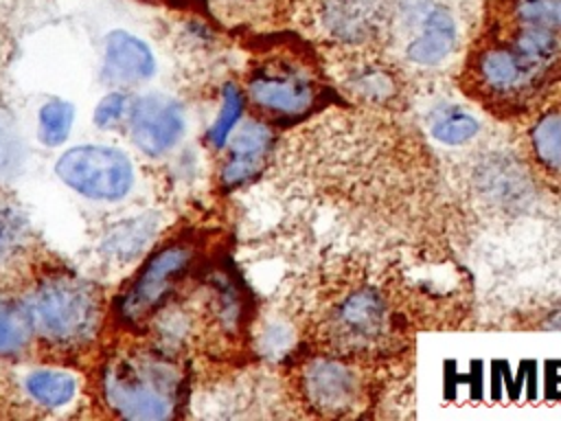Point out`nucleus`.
I'll return each mask as SVG.
<instances>
[{
	"label": "nucleus",
	"mask_w": 561,
	"mask_h": 421,
	"mask_svg": "<svg viewBox=\"0 0 561 421\" xmlns=\"http://www.w3.org/2000/svg\"><path fill=\"white\" fill-rule=\"evenodd\" d=\"M561 77V0H502L471 46L467 92L497 112L533 105Z\"/></svg>",
	"instance_id": "obj_1"
},
{
	"label": "nucleus",
	"mask_w": 561,
	"mask_h": 421,
	"mask_svg": "<svg viewBox=\"0 0 561 421\" xmlns=\"http://www.w3.org/2000/svg\"><path fill=\"white\" fill-rule=\"evenodd\" d=\"M473 0H390L386 39L414 70H445L471 39Z\"/></svg>",
	"instance_id": "obj_2"
},
{
	"label": "nucleus",
	"mask_w": 561,
	"mask_h": 421,
	"mask_svg": "<svg viewBox=\"0 0 561 421\" xmlns=\"http://www.w3.org/2000/svg\"><path fill=\"white\" fill-rule=\"evenodd\" d=\"M101 390L105 403L123 419H171L182 403L184 371L162 349H127L105 364Z\"/></svg>",
	"instance_id": "obj_3"
},
{
	"label": "nucleus",
	"mask_w": 561,
	"mask_h": 421,
	"mask_svg": "<svg viewBox=\"0 0 561 421\" xmlns=\"http://www.w3.org/2000/svg\"><path fill=\"white\" fill-rule=\"evenodd\" d=\"M24 305L33 333L61 351L81 349L99 329L101 298L96 287L68 270H53L35 281Z\"/></svg>",
	"instance_id": "obj_4"
},
{
	"label": "nucleus",
	"mask_w": 561,
	"mask_h": 421,
	"mask_svg": "<svg viewBox=\"0 0 561 421\" xmlns=\"http://www.w3.org/2000/svg\"><path fill=\"white\" fill-rule=\"evenodd\" d=\"M320 333L344 357L381 353L394 333L388 300L370 285L348 287L324 307Z\"/></svg>",
	"instance_id": "obj_5"
},
{
	"label": "nucleus",
	"mask_w": 561,
	"mask_h": 421,
	"mask_svg": "<svg viewBox=\"0 0 561 421\" xmlns=\"http://www.w3.org/2000/svg\"><path fill=\"white\" fill-rule=\"evenodd\" d=\"M248 99L272 121H294L313 110L320 99V83L302 61L272 57L252 70Z\"/></svg>",
	"instance_id": "obj_6"
},
{
	"label": "nucleus",
	"mask_w": 561,
	"mask_h": 421,
	"mask_svg": "<svg viewBox=\"0 0 561 421\" xmlns=\"http://www.w3.org/2000/svg\"><path fill=\"white\" fill-rule=\"evenodd\" d=\"M195 250L188 241H173L158 250L134 276L118 300V318L127 325L147 322L173 296L193 265Z\"/></svg>",
	"instance_id": "obj_7"
},
{
	"label": "nucleus",
	"mask_w": 561,
	"mask_h": 421,
	"mask_svg": "<svg viewBox=\"0 0 561 421\" xmlns=\"http://www.w3.org/2000/svg\"><path fill=\"white\" fill-rule=\"evenodd\" d=\"M55 171L72 191L101 202L125 197L134 184V164L129 158L103 145H81L64 151Z\"/></svg>",
	"instance_id": "obj_8"
},
{
	"label": "nucleus",
	"mask_w": 561,
	"mask_h": 421,
	"mask_svg": "<svg viewBox=\"0 0 561 421\" xmlns=\"http://www.w3.org/2000/svg\"><path fill=\"white\" fill-rule=\"evenodd\" d=\"M298 390L311 410L327 417L353 414L366 399L359 368L348 357L331 351L309 357L298 368Z\"/></svg>",
	"instance_id": "obj_9"
},
{
	"label": "nucleus",
	"mask_w": 561,
	"mask_h": 421,
	"mask_svg": "<svg viewBox=\"0 0 561 421\" xmlns=\"http://www.w3.org/2000/svg\"><path fill=\"white\" fill-rule=\"evenodd\" d=\"M390 0H316L313 24L331 42L362 46L386 37Z\"/></svg>",
	"instance_id": "obj_10"
},
{
	"label": "nucleus",
	"mask_w": 561,
	"mask_h": 421,
	"mask_svg": "<svg viewBox=\"0 0 561 421\" xmlns=\"http://www.w3.org/2000/svg\"><path fill=\"white\" fill-rule=\"evenodd\" d=\"M184 110L164 94H145L129 105V134L134 145L147 156L169 151L184 134Z\"/></svg>",
	"instance_id": "obj_11"
},
{
	"label": "nucleus",
	"mask_w": 561,
	"mask_h": 421,
	"mask_svg": "<svg viewBox=\"0 0 561 421\" xmlns=\"http://www.w3.org/2000/svg\"><path fill=\"white\" fill-rule=\"evenodd\" d=\"M272 149V132L263 123L243 125L232 138L228 160L221 169L226 189H234L252 180L265 164Z\"/></svg>",
	"instance_id": "obj_12"
},
{
	"label": "nucleus",
	"mask_w": 561,
	"mask_h": 421,
	"mask_svg": "<svg viewBox=\"0 0 561 421\" xmlns=\"http://www.w3.org/2000/svg\"><path fill=\"white\" fill-rule=\"evenodd\" d=\"M153 55L140 37L127 31H112L107 35L103 70L112 81L138 83L149 79L153 75Z\"/></svg>",
	"instance_id": "obj_13"
},
{
	"label": "nucleus",
	"mask_w": 561,
	"mask_h": 421,
	"mask_svg": "<svg viewBox=\"0 0 561 421\" xmlns=\"http://www.w3.org/2000/svg\"><path fill=\"white\" fill-rule=\"evenodd\" d=\"M528 151L543 175L561 182V105L535 116L528 127Z\"/></svg>",
	"instance_id": "obj_14"
},
{
	"label": "nucleus",
	"mask_w": 561,
	"mask_h": 421,
	"mask_svg": "<svg viewBox=\"0 0 561 421\" xmlns=\"http://www.w3.org/2000/svg\"><path fill=\"white\" fill-rule=\"evenodd\" d=\"M31 246V224L24 210L0 193V276H7L26 257Z\"/></svg>",
	"instance_id": "obj_15"
},
{
	"label": "nucleus",
	"mask_w": 561,
	"mask_h": 421,
	"mask_svg": "<svg viewBox=\"0 0 561 421\" xmlns=\"http://www.w3.org/2000/svg\"><path fill=\"white\" fill-rule=\"evenodd\" d=\"M427 129L434 140L447 147H460L471 143L480 132V118L460 103H438L427 116Z\"/></svg>",
	"instance_id": "obj_16"
},
{
	"label": "nucleus",
	"mask_w": 561,
	"mask_h": 421,
	"mask_svg": "<svg viewBox=\"0 0 561 421\" xmlns=\"http://www.w3.org/2000/svg\"><path fill=\"white\" fill-rule=\"evenodd\" d=\"M346 88L362 101L386 103L397 94L399 83L388 66L379 61H362L346 75Z\"/></svg>",
	"instance_id": "obj_17"
},
{
	"label": "nucleus",
	"mask_w": 561,
	"mask_h": 421,
	"mask_svg": "<svg viewBox=\"0 0 561 421\" xmlns=\"http://www.w3.org/2000/svg\"><path fill=\"white\" fill-rule=\"evenodd\" d=\"M33 325L24 300L0 294V355L22 353L31 340Z\"/></svg>",
	"instance_id": "obj_18"
},
{
	"label": "nucleus",
	"mask_w": 561,
	"mask_h": 421,
	"mask_svg": "<svg viewBox=\"0 0 561 421\" xmlns=\"http://www.w3.org/2000/svg\"><path fill=\"white\" fill-rule=\"evenodd\" d=\"M26 392L33 401L46 408H59L68 403L77 392V379L66 371H50V368H37L33 371L26 382Z\"/></svg>",
	"instance_id": "obj_19"
},
{
	"label": "nucleus",
	"mask_w": 561,
	"mask_h": 421,
	"mask_svg": "<svg viewBox=\"0 0 561 421\" xmlns=\"http://www.w3.org/2000/svg\"><path fill=\"white\" fill-rule=\"evenodd\" d=\"M26 149L22 134L9 105L0 99V182L15 178L22 171Z\"/></svg>",
	"instance_id": "obj_20"
},
{
	"label": "nucleus",
	"mask_w": 561,
	"mask_h": 421,
	"mask_svg": "<svg viewBox=\"0 0 561 421\" xmlns=\"http://www.w3.org/2000/svg\"><path fill=\"white\" fill-rule=\"evenodd\" d=\"M75 110L61 99H53L39 110V140L48 147L61 145L72 127Z\"/></svg>",
	"instance_id": "obj_21"
},
{
	"label": "nucleus",
	"mask_w": 561,
	"mask_h": 421,
	"mask_svg": "<svg viewBox=\"0 0 561 421\" xmlns=\"http://www.w3.org/2000/svg\"><path fill=\"white\" fill-rule=\"evenodd\" d=\"M243 110V96L234 86H226L224 88V96H221V107L219 114L215 118V123L208 129V143L215 147H221L224 140L230 136V132L234 129L239 116Z\"/></svg>",
	"instance_id": "obj_22"
},
{
	"label": "nucleus",
	"mask_w": 561,
	"mask_h": 421,
	"mask_svg": "<svg viewBox=\"0 0 561 421\" xmlns=\"http://www.w3.org/2000/svg\"><path fill=\"white\" fill-rule=\"evenodd\" d=\"M129 107V101L123 92H112L107 94L99 105H96V112H94V123L99 127H112L114 123L121 121V116L125 114V110Z\"/></svg>",
	"instance_id": "obj_23"
},
{
	"label": "nucleus",
	"mask_w": 561,
	"mask_h": 421,
	"mask_svg": "<svg viewBox=\"0 0 561 421\" xmlns=\"http://www.w3.org/2000/svg\"><path fill=\"white\" fill-rule=\"evenodd\" d=\"M22 4H24V0H0V31L13 22L18 11L22 9Z\"/></svg>",
	"instance_id": "obj_24"
},
{
	"label": "nucleus",
	"mask_w": 561,
	"mask_h": 421,
	"mask_svg": "<svg viewBox=\"0 0 561 421\" xmlns=\"http://www.w3.org/2000/svg\"><path fill=\"white\" fill-rule=\"evenodd\" d=\"M140 2H151V4H164L173 9H188V11H199L204 9V0H140Z\"/></svg>",
	"instance_id": "obj_25"
},
{
	"label": "nucleus",
	"mask_w": 561,
	"mask_h": 421,
	"mask_svg": "<svg viewBox=\"0 0 561 421\" xmlns=\"http://www.w3.org/2000/svg\"><path fill=\"white\" fill-rule=\"evenodd\" d=\"M230 2H241V4L248 2V4H254V2H259V0H230Z\"/></svg>",
	"instance_id": "obj_26"
}]
</instances>
